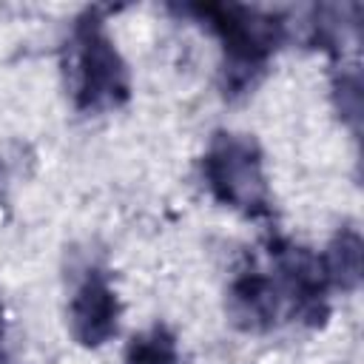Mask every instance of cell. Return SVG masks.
I'll return each instance as SVG.
<instances>
[{
	"label": "cell",
	"instance_id": "cell-8",
	"mask_svg": "<svg viewBox=\"0 0 364 364\" xmlns=\"http://www.w3.org/2000/svg\"><path fill=\"white\" fill-rule=\"evenodd\" d=\"M125 364H179L176 336L162 324L136 333L125 347Z\"/></svg>",
	"mask_w": 364,
	"mask_h": 364
},
{
	"label": "cell",
	"instance_id": "cell-2",
	"mask_svg": "<svg viewBox=\"0 0 364 364\" xmlns=\"http://www.w3.org/2000/svg\"><path fill=\"white\" fill-rule=\"evenodd\" d=\"M71 85L80 111H108L128 100L131 77L97 9H88L71 31Z\"/></svg>",
	"mask_w": 364,
	"mask_h": 364
},
{
	"label": "cell",
	"instance_id": "cell-10",
	"mask_svg": "<svg viewBox=\"0 0 364 364\" xmlns=\"http://www.w3.org/2000/svg\"><path fill=\"white\" fill-rule=\"evenodd\" d=\"M0 191H3V171H0Z\"/></svg>",
	"mask_w": 364,
	"mask_h": 364
},
{
	"label": "cell",
	"instance_id": "cell-1",
	"mask_svg": "<svg viewBox=\"0 0 364 364\" xmlns=\"http://www.w3.org/2000/svg\"><path fill=\"white\" fill-rule=\"evenodd\" d=\"M210 31L219 37L225 51V88L230 94L247 91L264 71L270 54L284 40V23L267 11L236 6V3H205L191 6Z\"/></svg>",
	"mask_w": 364,
	"mask_h": 364
},
{
	"label": "cell",
	"instance_id": "cell-4",
	"mask_svg": "<svg viewBox=\"0 0 364 364\" xmlns=\"http://www.w3.org/2000/svg\"><path fill=\"white\" fill-rule=\"evenodd\" d=\"M270 256L276 267L273 279L279 284L282 299L290 301L293 316L318 324L327 316V290H330L321 256L290 242H273Z\"/></svg>",
	"mask_w": 364,
	"mask_h": 364
},
{
	"label": "cell",
	"instance_id": "cell-9",
	"mask_svg": "<svg viewBox=\"0 0 364 364\" xmlns=\"http://www.w3.org/2000/svg\"><path fill=\"white\" fill-rule=\"evenodd\" d=\"M333 88H336V100H338L341 117H350L353 125H355L358 117H361V80H358V71H344L336 80Z\"/></svg>",
	"mask_w": 364,
	"mask_h": 364
},
{
	"label": "cell",
	"instance_id": "cell-11",
	"mask_svg": "<svg viewBox=\"0 0 364 364\" xmlns=\"http://www.w3.org/2000/svg\"><path fill=\"white\" fill-rule=\"evenodd\" d=\"M0 333H3V318H0Z\"/></svg>",
	"mask_w": 364,
	"mask_h": 364
},
{
	"label": "cell",
	"instance_id": "cell-6",
	"mask_svg": "<svg viewBox=\"0 0 364 364\" xmlns=\"http://www.w3.org/2000/svg\"><path fill=\"white\" fill-rule=\"evenodd\" d=\"M284 299L273 276L262 270H242L228 293V310L233 321L245 330H267L273 327Z\"/></svg>",
	"mask_w": 364,
	"mask_h": 364
},
{
	"label": "cell",
	"instance_id": "cell-7",
	"mask_svg": "<svg viewBox=\"0 0 364 364\" xmlns=\"http://www.w3.org/2000/svg\"><path fill=\"white\" fill-rule=\"evenodd\" d=\"M361 236L350 228L338 230L333 236V242L327 245V250L321 253V264L327 273L330 287H341V290H355L361 282Z\"/></svg>",
	"mask_w": 364,
	"mask_h": 364
},
{
	"label": "cell",
	"instance_id": "cell-5",
	"mask_svg": "<svg viewBox=\"0 0 364 364\" xmlns=\"http://www.w3.org/2000/svg\"><path fill=\"white\" fill-rule=\"evenodd\" d=\"M71 336L82 347H102L119 330V299L105 273L88 270L68 304Z\"/></svg>",
	"mask_w": 364,
	"mask_h": 364
},
{
	"label": "cell",
	"instance_id": "cell-3",
	"mask_svg": "<svg viewBox=\"0 0 364 364\" xmlns=\"http://www.w3.org/2000/svg\"><path fill=\"white\" fill-rule=\"evenodd\" d=\"M202 173L222 205L247 216H264L270 210L264 162L253 136L228 131L213 134L202 156Z\"/></svg>",
	"mask_w": 364,
	"mask_h": 364
}]
</instances>
